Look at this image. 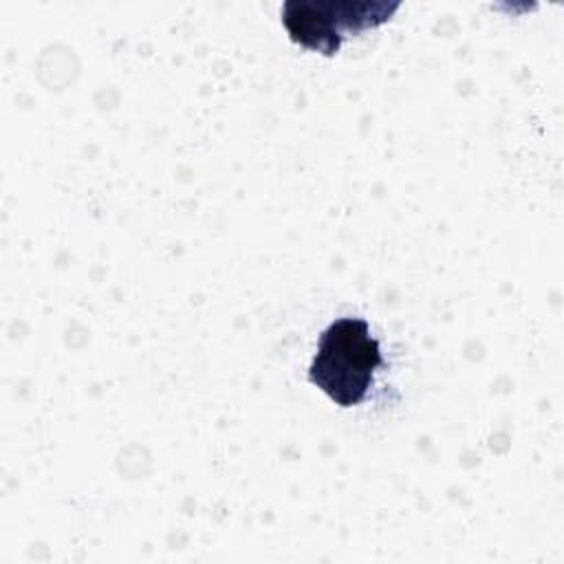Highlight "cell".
Instances as JSON below:
<instances>
[{
    "label": "cell",
    "mask_w": 564,
    "mask_h": 564,
    "mask_svg": "<svg viewBox=\"0 0 564 564\" xmlns=\"http://www.w3.org/2000/svg\"><path fill=\"white\" fill-rule=\"evenodd\" d=\"M383 364L379 341L359 317L333 322L317 344L308 368V381L337 405L350 408L366 399L377 368Z\"/></svg>",
    "instance_id": "6da1fadb"
},
{
    "label": "cell",
    "mask_w": 564,
    "mask_h": 564,
    "mask_svg": "<svg viewBox=\"0 0 564 564\" xmlns=\"http://www.w3.org/2000/svg\"><path fill=\"white\" fill-rule=\"evenodd\" d=\"M399 2L381 0H286L282 22L295 44L333 57L344 31H366L390 20Z\"/></svg>",
    "instance_id": "7a4b0ae2"
}]
</instances>
